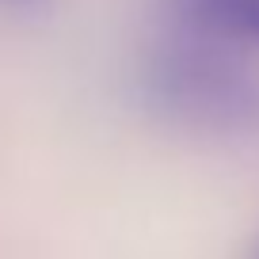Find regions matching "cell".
I'll list each match as a JSON object with an SVG mask.
<instances>
[{"label":"cell","mask_w":259,"mask_h":259,"mask_svg":"<svg viewBox=\"0 0 259 259\" xmlns=\"http://www.w3.org/2000/svg\"><path fill=\"white\" fill-rule=\"evenodd\" d=\"M251 259H259V244H255V251H251Z\"/></svg>","instance_id":"cell-4"},{"label":"cell","mask_w":259,"mask_h":259,"mask_svg":"<svg viewBox=\"0 0 259 259\" xmlns=\"http://www.w3.org/2000/svg\"><path fill=\"white\" fill-rule=\"evenodd\" d=\"M0 4H27V0H0Z\"/></svg>","instance_id":"cell-3"},{"label":"cell","mask_w":259,"mask_h":259,"mask_svg":"<svg viewBox=\"0 0 259 259\" xmlns=\"http://www.w3.org/2000/svg\"><path fill=\"white\" fill-rule=\"evenodd\" d=\"M179 27L206 46H259V0H164Z\"/></svg>","instance_id":"cell-2"},{"label":"cell","mask_w":259,"mask_h":259,"mask_svg":"<svg viewBox=\"0 0 259 259\" xmlns=\"http://www.w3.org/2000/svg\"><path fill=\"white\" fill-rule=\"evenodd\" d=\"M149 92L198 126H240L259 114V88L213 46H168L149 61Z\"/></svg>","instance_id":"cell-1"}]
</instances>
